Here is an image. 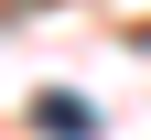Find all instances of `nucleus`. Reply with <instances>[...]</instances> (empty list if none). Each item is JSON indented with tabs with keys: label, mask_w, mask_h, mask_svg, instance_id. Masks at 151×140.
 <instances>
[{
	"label": "nucleus",
	"mask_w": 151,
	"mask_h": 140,
	"mask_svg": "<svg viewBox=\"0 0 151 140\" xmlns=\"http://www.w3.org/2000/svg\"><path fill=\"white\" fill-rule=\"evenodd\" d=\"M32 118H43L54 140H97V129H86V97H65V86H54V97H43V108H32Z\"/></svg>",
	"instance_id": "f257e3e1"
}]
</instances>
